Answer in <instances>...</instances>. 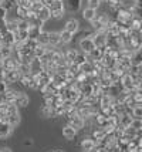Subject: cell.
Returning a JSON list of instances; mask_svg holds the SVG:
<instances>
[{
    "label": "cell",
    "mask_w": 142,
    "mask_h": 152,
    "mask_svg": "<svg viewBox=\"0 0 142 152\" xmlns=\"http://www.w3.org/2000/svg\"><path fill=\"white\" fill-rule=\"evenodd\" d=\"M66 117H67V121H68L67 124H68V125H71L73 128H75L77 131H81V129H84V126H85V119H84L80 114L77 113V110H75V108L71 111V113H68Z\"/></svg>",
    "instance_id": "obj_1"
},
{
    "label": "cell",
    "mask_w": 142,
    "mask_h": 152,
    "mask_svg": "<svg viewBox=\"0 0 142 152\" xmlns=\"http://www.w3.org/2000/svg\"><path fill=\"white\" fill-rule=\"evenodd\" d=\"M48 7L51 10V19H63L64 17L66 7H64V1L63 0H53Z\"/></svg>",
    "instance_id": "obj_2"
},
{
    "label": "cell",
    "mask_w": 142,
    "mask_h": 152,
    "mask_svg": "<svg viewBox=\"0 0 142 152\" xmlns=\"http://www.w3.org/2000/svg\"><path fill=\"white\" fill-rule=\"evenodd\" d=\"M119 84H121L122 88H124V90H127V91H134V90L136 88L135 78H134L129 73H125L121 78H119Z\"/></svg>",
    "instance_id": "obj_3"
},
{
    "label": "cell",
    "mask_w": 142,
    "mask_h": 152,
    "mask_svg": "<svg viewBox=\"0 0 142 152\" xmlns=\"http://www.w3.org/2000/svg\"><path fill=\"white\" fill-rule=\"evenodd\" d=\"M78 47L81 48L82 53H85L88 56V54L95 48V44H94V41H92L91 37H84V39L78 40Z\"/></svg>",
    "instance_id": "obj_4"
},
{
    "label": "cell",
    "mask_w": 142,
    "mask_h": 152,
    "mask_svg": "<svg viewBox=\"0 0 142 152\" xmlns=\"http://www.w3.org/2000/svg\"><path fill=\"white\" fill-rule=\"evenodd\" d=\"M21 74L17 71V70H9V71H4L3 73V80L6 81L7 84H14V83H19L20 81Z\"/></svg>",
    "instance_id": "obj_5"
},
{
    "label": "cell",
    "mask_w": 142,
    "mask_h": 152,
    "mask_svg": "<svg viewBox=\"0 0 142 152\" xmlns=\"http://www.w3.org/2000/svg\"><path fill=\"white\" fill-rule=\"evenodd\" d=\"M91 39L94 41L95 47H107V33L105 31H95Z\"/></svg>",
    "instance_id": "obj_6"
},
{
    "label": "cell",
    "mask_w": 142,
    "mask_h": 152,
    "mask_svg": "<svg viewBox=\"0 0 142 152\" xmlns=\"http://www.w3.org/2000/svg\"><path fill=\"white\" fill-rule=\"evenodd\" d=\"M48 46L53 47V48H61V46H64L61 43L60 33H57V31H48Z\"/></svg>",
    "instance_id": "obj_7"
},
{
    "label": "cell",
    "mask_w": 142,
    "mask_h": 152,
    "mask_svg": "<svg viewBox=\"0 0 142 152\" xmlns=\"http://www.w3.org/2000/svg\"><path fill=\"white\" fill-rule=\"evenodd\" d=\"M13 132V126L10 125L7 121H0V139H6L9 138Z\"/></svg>",
    "instance_id": "obj_8"
},
{
    "label": "cell",
    "mask_w": 142,
    "mask_h": 152,
    "mask_svg": "<svg viewBox=\"0 0 142 152\" xmlns=\"http://www.w3.org/2000/svg\"><path fill=\"white\" fill-rule=\"evenodd\" d=\"M64 30H67V31H70L71 34H77L78 31H80V21L77 19H68L67 21H66V26H64Z\"/></svg>",
    "instance_id": "obj_9"
},
{
    "label": "cell",
    "mask_w": 142,
    "mask_h": 152,
    "mask_svg": "<svg viewBox=\"0 0 142 152\" xmlns=\"http://www.w3.org/2000/svg\"><path fill=\"white\" fill-rule=\"evenodd\" d=\"M14 41V33L13 31H6L0 36V46H7V47H13Z\"/></svg>",
    "instance_id": "obj_10"
},
{
    "label": "cell",
    "mask_w": 142,
    "mask_h": 152,
    "mask_svg": "<svg viewBox=\"0 0 142 152\" xmlns=\"http://www.w3.org/2000/svg\"><path fill=\"white\" fill-rule=\"evenodd\" d=\"M64 1V7H66V12H71L75 13L81 9V0H63Z\"/></svg>",
    "instance_id": "obj_11"
},
{
    "label": "cell",
    "mask_w": 142,
    "mask_h": 152,
    "mask_svg": "<svg viewBox=\"0 0 142 152\" xmlns=\"http://www.w3.org/2000/svg\"><path fill=\"white\" fill-rule=\"evenodd\" d=\"M1 66H3V70H4V71H9V70H17L19 61L14 58L13 56H10V57H7V58L1 60Z\"/></svg>",
    "instance_id": "obj_12"
},
{
    "label": "cell",
    "mask_w": 142,
    "mask_h": 152,
    "mask_svg": "<svg viewBox=\"0 0 142 152\" xmlns=\"http://www.w3.org/2000/svg\"><path fill=\"white\" fill-rule=\"evenodd\" d=\"M28 97L24 93H21V91H19V94H17V97L14 98V101H13V104L17 108H24V107H27L28 105Z\"/></svg>",
    "instance_id": "obj_13"
},
{
    "label": "cell",
    "mask_w": 142,
    "mask_h": 152,
    "mask_svg": "<svg viewBox=\"0 0 142 152\" xmlns=\"http://www.w3.org/2000/svg\"><path fill=\"white\" fill-rule=\"evenodd\" d=\"M80 146H81V149L84 152H92L94 151V148L97 146V142H95L91 137H88V138L82 139L81 144H80Z\"/></svg>",
    "instance_id": "obj_14"
},
{
    "label": "cell",
    "mask_w": 142,
    "mask_h": 152,
    "mask_svg": "<svg viewBox=\"0 0 142 152\" xmlns=\"http://www.w3.org/2000/svg\"><path fill=\"white\" fill-rule=\"evenodd\" d=\"M105 135H107V131L104 129V128H100V126H97V128H94L92 131H91V138L94 139L95 142L98 144V142H101L102 139L105 138Z\"/></svg>",
    "instance_id": "obj_15"
},
{
    "label": "cell",
    "mask_w": 142,
    "mask_h": 152,
    "mask_svg": "<svg viewBox=\"0 0 142 152\" xmlns=\"http://www.w3.org/2000/svg\"><path fill=\"white\" fill-rule=\"evenodd\" d=\"M77 129L75 128H73L71 125H64V128H63V137H64V139H67V141H73V139H75V137H77Z\"/></svg>",
    "instance_id": "obj_16"
},
{
    "label": "cell",
    "mask_w": 142,
    "mask_h": 152,
    "mask_svg": "<svg viewBox=\"0 0 142 152\" xmlns=\"http://www.w3.org/2000/svg\"><path fill=\"white\" fill-rule=\"evenodd\" d=\"M28 66H30V74H37V73H40L41 70H43L41 60L37 58V57H34V58L28 63Z\"/></svg>",
    "instance_id": "obj_17"
},
{
    "label": "cell",
    "mask_w": 142,
    "mask_h": 152,
    "mask_svg": "<svg viewBox=\"0 0 142 152\" xmlns=\"http://www.w3.org/2000/svg\"><path fill=\"white\" fill-rule=\"evenodd\" d=\"M37 17L43 21V23H46L48 20L51 19V10H50V7L48 6H43L41 7V10L37 12Z\"/></svg>",
    "instance_id": "obj_18"
},
{
    "label": "cell",
    "mask_w": 142,
    "mask_h": 152,
    "mask_svg": "<svg viewBox=\"0 0 142 152\" xmlns=\"http://www.w3.org/2000/svg\"><path fill=\"white\" fill-rule=\"evenodd\" d=\"M132 119L134 118L129 113H124L121 115H118V122H119V126H122V128H127V126L131 125Z\"/></svg>",
    "instance_id": "obj_19"
},
{
    "label": "cell",
    "mask_w": 142,
    "mask_h": 152,
    "mask_svg": "<svg viewBox=\"0 0 142 152\" xmlns=\"http://www.w3.org/2000/svg\"><path fill=\"white\" fill-rule=\"evenodd\" d=\"M4 121H7V122L13 126V128L14 126H17L19 124H20V121H21L19 111H17V113H12V114H9V115H6V117H4Z\"/></svg>",
    "instance_id": "obj_20"
},
{
    "label": "cell",
    "mask_w": 142,
    "mask_h": 152,
    "mask_svg": "<svg viewBox=\"0 0 142 152\" xmlns=\"http://www.w3.org/2000/svg\"><path fill=\"white\" fill-rule=\"evenodd\" d=\"M131 93V99L135 105H142V90L141 88H135L134 91H129Z\"/></svg>",
    "instance_id": "obj_21"
},
{
    "label": "cell",
    "mask_w": 142,
    "mask_h": 152,
    "mask_svg": "<svg viewBox=\"0 0 142 152\" xmlns=\"http://www.w3.org/2000/svg\"><path fill=\"white\" fill-rule=\"evenodd\" d=\"M17 94H19V90H14L13 87L9 86V88L3 93V95H4V99H6L7 102H13L14 98L17 97Z\"/></svg>",
    "instance_id": "obj_22"
},
{
    "label": "cell",
    "mask_w": 142,
    "mask_h": 152,
    "mask_svg": "<svg viewBox=\"0 0 142 152\" xmlns=\"http://www.w3.org/2000/svg\"><path fill=\"white\" fill-rule=\"evenodd\" d=\"M77 53H78L77 48H64V57L67 60L68 66L71 63H74V58H75V56H77Z\"/></svg>",
    "instance_id": "obj_23"
},
{
    "label": "cell",
    "mask_w": 142,
    "mask_h": 152,
    "mask_svg": "<svg viewBox=\"0 0 142 152\" xmlns=\"http://www.w3.org/2000/svg\"><path fill=\"white\" fill-rule=\"evenodd\" d=\"M131 64L132 66H142V53L141 50H136V51H132L131 54Z\"/></svg>",
    "instance_id": "obj_24"
},
{
    "label": "cell",
    "mask_w": 142,
    "mask_h": 152,
    "mask_svg": "<svg viewBox=\"0 0 142 152\" xmlns=\"http://www.w3.org/2000/svg\"><path fill=\"white\" fill-rule=\"evenodd\" d=\"M47 51V46H44V44H40V43H37L36 47L33 48V54L34 57H37V58H41L44 54Z\"/></svg>",
    "instance_id": "obj_25"
},
{
    "label": "cell",
    "mask_w": 142,
    "mask_h": 152,
    "mask_svg": "<svg viewBox=\"0 0 142 152\" xmlns=\"http://www.w3.org/2000/svg\"><path fill=\"white\" fill-rule=\"evenodd\" d=\"M95 16H97V10L91 9V7H85V9L82 10V17H84V20H87L88 23H90L91 20H94Z\"/></svg>",
    "instance_id": "obj_26"
},
{
    "label": "cell",
    "mask_w": 142,
    "mask_h": 152,
    "mask_svg": "<svg viewBox=\"0 0 142 152\" xmlns=\"http://www.w3.org/2000/svg\"><path fill=\"white\" fill-rule=\"evenodd\" d=\"M60 39H61V43L66 46V44L73 43V40H74V34H71L70 31H67V30H63V31L60 33Z\"/></svg>",
    "instance_id": "obj_27"
},
{
    "label": "cell",
    "mask_w": 142,
    "mask_h": 152,
    "mask_svg": "<svg viewBox=\"0 0 142 152\" xmlns=\"http://www.w3.org/2000/svg\"><path fill=\"white\" fill-rule=\"evenodd\" d=\"M88 61V56L85 53H82V51H78L77 53V56H75V58H74V64H77V66H80L81 67L84 63H87Z\"/></svg>",
    "instance_id": "obj_28"
},
{
    "label": "cell",
    "mask_w": 142,
    "mask_h": 152,
    "mask_svg": "<svg viewBox=\"0 0 142 152\" xmlns=\"http://www.w3.org/2000/svg\"><path fill=\"white\" fill-rule=\"evenodd\" d=\"M12 54H13V48H12V47L0 46V61L7 58V57H10Z\"/></svg>",
    "instance_id": "obj_29"
},
{
    "label": "cell",
    "mask_w": 142,
    "mask_h": 152,
    "mask_svg": "<svg viewBox=\"0 0 142 152\" xmlns=\"http://www.w3.org/2000/svg\"><path fill=\"white\" fill-rule=\"evenodd\" d=\"M41 114H43V117H47V118H53V117H55L54 114V108L50 105H44L41 107Z\"/></svg>",
    "instance_id": "obj_30"
},
{
    "label": "cell",
    "mask_w": 142,
    "mask_h": 152,
    "mask_svg": "<svg viewBox=\"0 0 142 152\" xmlns=\"http://www.w3.org/2000/svg\"><path fill=\"white\" fill-rule=\"evenodd\" d=\"M129 114L132 115L134 119H142V105H134L131 108Z\"/></svg>",
    "instance_id": "obj_31"
},
{
    "label": "cell",
    "mask_w": 142,
    "mask_h": 152,
    "mask_svg": "<svg viewBox=\"0 0 142 152\" xmlns=\"http://www.w3.org/2000/svg\"><path fill=\"white\" fill-rule=\"evenodd\" d=\"M28 12H30V10H27V9H24V7L19 6V4L16 6V16H17L19 19H24V20H27Z\"/></svg>",
    "instance_id": "obj_32"
},
{
    "label": "cell",
    "mask_w": 142,
    "mask_h": 152,
    "mask_svg": "<svg viewBox=\"0 0 142 152\" xmlns=\"http://www.w3.org/2000/svg\"><path fill=\"white\" fill-rule=\"evenodd\" d=\"M0 6L3 7L4 10L10 12V10H13V7L16 6V1H14V0H1V1H0Z\"/></svg>",
    "instance_id": "obj_33"
},
{
    "label": "cell",
    "mask_w": 142,
    "mask_h": 152,
    "mask_svg": "<svg viewBox=\"0 0 142 152\" xmlns=\"http://www.w3.org/2000/svg\"><path fill=\"white\" fill-rule=\"evenodd\" d=\"M20 86L23 87H30V83H31V74H23L20 77Z\"/></svg>",
    "instance_id": "obj_34"
},
{
    "label": "cell",
    "mask_w": 142,
    "mask_h": 152,
    "mask_svg": "<svg viewBox=\"0 0 142 152\" xmlns=\"http://www.w3.org/2000/svg\"><path fill=\"white\" fill-rule=\"evenodd\" d=\"M92 152H111L107 148V146H104V145H101V144H97V146L94 148V151Z\"/></svg>",
    "instance_id": "obj_35"
},
{
    "label": "cell",
    "mask_w": 142,
    "mask_h": 152,
    "mask_svg": "<svg viewBox=\"0 0 142 152\" xmlns=\"http://www.w3.org/2000/svg\"><path fill=\"white\" fill-rule=\"evenodd\" d=\"M7 88H9V84H7L4 80H1V81H0V94H3Z\"/></svg>",
    "instance_id": "obj_36"
},
{
    "label": "cell",
    "mask_w": 142,
    "mask_h": 152,
    "mask_svg": "<svg viewBox=\"0 0 142 152\" xmlns=\"http://www.w3.org/2000/svg\"><path fill=\"white\" fill-rule=\"evenodd\" d=\"M7 13H9V12H7V10H4L3 7L0 6V19H6V17H7Z\"/></svg>",
    "instance_id": "obj_37"
},
{
    "label": "cell",
    "mask_w": 142,
    "mask_h": 152,
    "mask_svg": "<svg viewBox=\"0 0 142 152\" xmlns=\"http://www.w3.org/2000/svg\"><path fill=\"white\" fill-rule=\"evenodd\" d=\"M134 6L141 7V9H142V0H134Z\"/></svg>",
    "instance_id": "obj_38"
},
{
    "label": "cell",
    "mask_w": 142,
    "mask_h": 152,
    "mask_svg": "<svg viewBox=\"0 0 142 152\" xmlns=\"http://www.w3.org/2000/svg\"><path fill=\"white\" fill-rule=\"evenodd\" d=\"M0 152H12V149H10V148H1Z\"/></svg>",
    "instance_id": "obj_39"
},
{
    "label": "cell",
    "mask_w": 142,
    "mask_h": 152,
    "mask_svg": "<svg viewBox=\"0 0 142 152\" xmlns=\"http://www.w3.org/2000/svg\"><path fill=\"white\" fill-rule=\"evenodd\" d=\"M51 152H64L63 149H54V151H51Z\"/></svg>",
    "instance_id": "obj_40"
},
{
    "label": "cell",
    "mask_w": 142,
    "mask_h": 152,
    "mask_svg": "<svg viewBox=\"0 0 142 152\" xmlns=\"http://www.w3.org/2000/svg\"><path fill=\"white\" fill-rule=\"evenodd\" d=\"M3 119H4V117H3V115L0 114V121H3Z\"/></svg>",
    "instance_id": "obj_41"
}]
</instances>
